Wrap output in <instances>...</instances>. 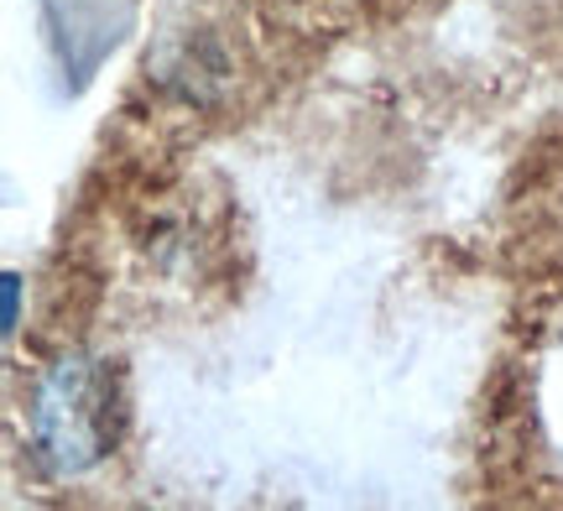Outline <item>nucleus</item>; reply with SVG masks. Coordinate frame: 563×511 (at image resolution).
Segmentation results:
<instances>
[{
	"label": "nucleus",
	"mask_w": 563,
	"mask_h": 511,
	"mask_svg": "<svg viewBox=\"0 0 563 511\" xmlns=\"http://www.w3.org/2000/svg\"><path fill=\"white\" fill-rule=\"evenodd\" d=\"M26 433L37 459L63 480L95 470L115 444V391L100 360L63 355L42 370L26 402Z\"/></svg>",
	"instance_id": "f257e3e1"
},
{
	"label": "nucleus",
	"mask_w": 563,
	"mask_h": 511,
	"mask_svg": "<svg viewBox=\"0 0 563 511\" xmlns=\"http://www.w3.org/2000/svg\"><path fill=\"white\" fill-rule=\"evenodd\" d=\"M16 313H21V282L5 277V329H16Z\"/></svg>",
	"instance_id": "f03ea898"
}]
</instances>
